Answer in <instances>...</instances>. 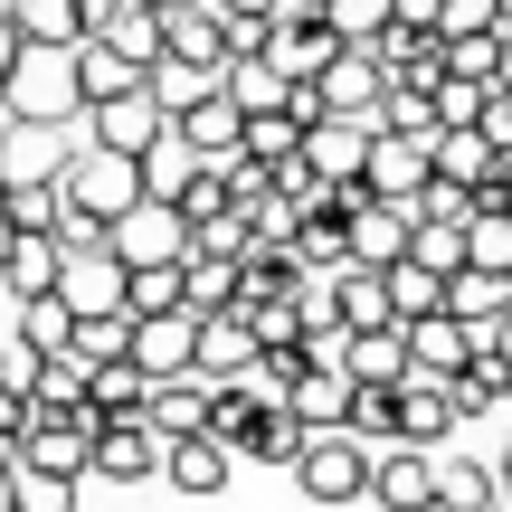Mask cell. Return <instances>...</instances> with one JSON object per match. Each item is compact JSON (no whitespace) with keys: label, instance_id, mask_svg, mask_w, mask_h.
I'll list each match as a JSON object with an SVG mask.
<instances>
[{"label":"cell","instance_id":"1f68e13d","mask_svg":"<svg viewBox=\"0 0 512 512\" xmlns=\"http://www.w3.org/2000/svg\"><path fill=\"white\" fill-rule=\"evenodd\" d=\"M446 389H456V418H494V408L512 399V361H494V351H475V361H465V370H456Z\"/></svg>","mask_w":512,"mask_h":512},{"label":"cell","instance_id":"6da1fadb","mask_svg":"<svg viewBox=\"0 0 512 512\" xmlns=\"http://www.w3.org/2000/svg\"><path fill=\"white\" fill-rule=\"evenodd\" d=\"M57 190H67V247H95L133 200H143V162H133V152H105V143H67Z\"/></svg>","mask_w":512,"mask_h":512},{"label":"cell","instance_id":"681fc988","mask_svg":"<svg viewBox=\"0 0 512 512\" xmlns=\"http://www.w3.org/2000/svg\"><path fill=\"white\" fill-rule=\"evenodd\" d=\"M247 152L256 162H285V152H304V124L294 114H247Z\"/></svg>","mask_w":512,"mask_h":512},{"label":"cell","instance_id":"c3c4849f","mask_svg":"<svg viewBox=\"0 0 512 512\" xmlns=\"http://www.w3.org/2000/svg\"><path fill=\"white\" fill-rule=\"evenodd\" d=\"M380 124L389 133H437V95H427V86H389L380 95Z\"/></svg>","mask_w":512,"mask_h":512},{"label":"cell","instance_id":"91938a15","mask_svg":"<svg viewBox=\"0 0 512 512\" xmlns=\"http://www.w3.org/2000/svg\"><path fill=\"white\" fill-rule=\"evenodd\" d=\"M0 247H10V209H0Z\"/></svg>","mask_w":512,"mask_h":512},{"label":"cell","instance_id":"8992f818","mask_svg":"<svg viewBox=\"0 0 512 512\" xmlns=\"http://www.w3.org/2000/svg\"><path fill=\"white\" fill-rule=\"evenodd\" d=\"M313 86H323V114H370L380 124V95H389V67H380V48H332L323 67H313Z\"/></svg>","mask_w":512,"mask_h":512},{"label":"cell","instance_id":"f1b7e54d","mask_svg":"<svg viewBox=\"0 0 512 512\" xmlns=\"http://www.w3.org/2000/svg\"><path fill=\"white\" fill-rule=\"evenodd\" d=\"M494 162L503 152L484 143V124H437V143H427V171H446V181H465V190H475Z\"/></svg>","mask_w":512,"mask_h":512},{"label":"cell","instance_id":"8d00e7d4","mask_svg":"<svg viewBox=\"0 0 512 512\" xmlns=\"http://www.w3.org/2000/svg\"><path fill=\"white\" fill-rule=\"evenodd\" d=\"M10 228H48V238H67V190L57 181H10Z\"/></svg>","mask_w":512,"mask_h":512},{"label":"cell","instance_id":"7c38bea8","mask_svg":"<svg viewBox=\"0 0 512 512\" xmlns=\"http://www.w3.org/2000/svg\"><path fill=\"white\" fill-rule=\"evenodd\" d=\"M86 475H105V484H143V475H162V427H152V418H114V427H95Z\"/></svg>","mask_w":512,"mask_h":512},{"label":"cell","instance_id":"30bf717a","mask_svg":"<svg viewBox=\"0 0 512 512\" xmlns=\"http://www.w3.org/2000/svg\"><path fill=\"white\" fill-rule=\"evenodd\" d=\"M48 294L67 313H124V256H114L105 238H95V247H67V266H57Z\"/></svg>","mask_w":512,"mask_h":512},{"label":"cell","instance_id":"d4e9b609","mask_svg":"<svg viewBox=\"0 0 512 512\" xmlns=\"http://www.w3.org/2000/svg\"><path fill=\"white\" fill-rule=\"evenodd\" d=\"M332 361H342L361 389H399V380H408V342H399V323H389V332H342V351H332Z\"/></svg>","mask_w":512,"mask_h":512},{"label":"cell","instance_id":"d6a6232c","mask_svg":"<svg viewBox=\"0 0 512 512\" xmlns=\"http://www.w3.org/2000/svg\"><path fill=\"white\" fill-rule=\"evenodd\" d=\"M181 304H190V313L238 304V256H200V247H190V256H181Z\"/></svg>","mask_w":512,"mask_h":512},{"label":"cell","instance_id":"44dd1931","mask_svg":"<svg viewBox=\"0 0 512 512\" xmlns=\"http://www.w3.org/2000/svg\"><path fill=\"white\" fill-rule=\"evenodd\" d=\"M323 285H332V313H342V332H389V323H399V313H389L380 266H332Z\"/></svg>","mask_w":512,"mask_h":512},{"label":"cell","instance_id":"484cf974","mask_svg":"<svg viewBox=\"0 0 512 512\" xmlns=\"http://www.w3.org/2000/svg\"><path fill=\"white\" fill-rule=\"evenodd\" d=\"M0 171H10V181H57V171H67V133L57 124H10L0 133Z\"/></svg>","mask_w":512,"mask_h":512},{"label":"cell","instance_id":"9c48e42d","mask_svg":"<svg viewBox=\"0 0 512 512\" xmlns=\"http://www.w3.org/2000/svg\"><path fill=\"white\" fill-rule=\"evenodd\" d=\"M171 133V114L152 105V86H133V95H105V105H86V143H105V152H133L143 162L152 143Z\"/></svg>","mask_w":512,"mask_h":512},{"label":"cell","instance_id":"f907efd6","mask_svg":"<svg viewBox=\"0 0 512 512\" xmlns=\"http://www.w3.org/2000/svg\"><path fill=\"white\" fill-rule=\"evenodd\" d=\"M427 95H437V124H475L484 114V76H437Z\"/></svg>","mask_w":512,"mask_h":512},{"label":"cell","instance_id":"8fae6325","mask_svg":"<svg viewBox=\"0 0 512 512\" xmlns=\"http://www.w3.org/2000/svg\"><path fill=\"white\" fill-rule=\"evenodd\" d=\"M86 456H95V418H86V408H57V418H38V408H29V427H19V465L86 475Z\"/></svg>","mask_w":512,"mask_h":512},{"label":"cell","instance_id":"5b68a950","mask_svg":"<svg viewBox=\"0 0 512 512\" xmlns=\"http://www.w3.org/2000/svg\"><path fill=\"white\" fill-rule=\"evenodd\" d=\"M105 247L124 256V266H181V256H190V219H181L171 200H152V190H143V200L105 228Z\"/></svg>","mask_w":512,"mask_h":512},{"label":"cell","instance_id":"94428289","mask_svg":"<svg viewBox=\"0 0 512 512\" xmlns=\"http://www.w3.org/2000/svg\"><path fill=\"white\" fill-rule=\"evenodd\" d=\"M152 10H181V0H152Z\"/></svg>","mask_w":512,"mask_h":512},{"label":"cell","instance_id":"9f6ffc18","mask_svg":"<svg viewBox=\"0 0 512 512\" xmlns=\"http://www.w3.org/2000/svg\"><path fill=\"white\" fill-rule=\"evenodd\" d=\"M494 86H512V38H503V67H494Z\"/></svg>","mask_w":512,"mask_h":512},{"label":"cell","instance_id":"7a4b0ae2","mask_svg":"<svg viewBox=\"0 0 512 512\" xmlns=\"http://www.w3.org/2000/svg\"><path fill=\"white\" fill-rule=\"evenodd\" d=\"M0 105H10V124H86V86H76V48H38V38H19L10 76H0Z\"/></svg>","mask_w":512,"mask_h":512},{"label":"cell","instance_id":"ee69618b","mask_svg":"<svg viewBox=\"0 0 512 512\" xmlns=\"http://www.w3.org/2000/svg\"><path fill=\"white\" fill-rule=\"evenodd\" d=\"M67 332H76V313L57 304V294H29V304H19V342H29L38 361H48V351H67Z\"/></svg>","mask_w":512,"mask_h":512},{"label":"cell","instance_id":"e0dca14e","mask_svg":"<svg viewBox=\"0 0 512 512\" xmlns=\"http://www.w3.org/2000/svg\"><path fill=\"white\" fill-rule=\"evenodd\" d=\"M342 228H351V266H389V256H408V200H361V209H342Z\"/></svg>","mask_w":512,"mask_h":512},{"label":"cell","instance_id":"f35d334b","mask_svg":"<svg viewBox=\"0 0 512 512\" xmlns=\"http://www.w3.org/2000/svg\"><path fill=\"white\" fill-rule=\"evenodd\" d=\"M10 512H76V475H48V465H10Z\"/></svg>","mask_w":512,"mask_h":512},{"label":"cell","instance_id":"ac0fdd59","mask_svg":"<svg viewBox=\"0 0 512 512\" xmlns=\"http://www.w3.org/2000/svg\"><path fill=\"white\" fill-rule=\"evenodd\" d=\"M171 133H181V143L200 152V162H228V152H247V114L228 105L219 86H209V95H200L190 114H171Z\"/></svg>","mask_w":512,"mask_h":512},{"label":"cell","instance_id":"4316f807","mask_svg":"<svg viewBox=\"0 0 512 512\" xmlns=\"http://www.w3.org/2000/svg\"><path fill=\"white\" fill-rule=\"evenodd\" d=\"M143 399H152V380H143L133 361H95V370H86V418H95V427L143 418Z\"/></svg>","mask_w":512,"mask_h":512},{"label":"cell","instance_id":"d590c367","mask_svg":"<svg viewBox=\"0 0 512 512\" xmlns=\"http://www.w3.org/2000/svg\"><path fill=\"white\" fill-rule=\"evenodd\" d=\"M238 456H256V465H294V456H304V418H294V408L275 399L266 418L247 427V446H238Z\"/></svg>","mask_w":512,"mask_h":512},{"label":"cell","instance_id":"6125c7cd","mask_svg":"<svg viewBox=\"0 0 512 512\" xmlns=\"http://www.w3.org/2000/svg\"><path fill=\"white\" fill-rule=\"evenodd\" d=\"M0 200H10V171H0Z\"/></svg>","mask_w":512,"mask_h":512},{"label":"cell","instance_id":"7bdbcfd3","mask_svg":"<svg viewBox=\"0 0 512 512\" xmlns=\"http://www.w3.org/2000/svg\"><path fill=\"white\" fill-rule=\"evenodd\" d=\"M190 171H200V152H190L181 133H162V143L143 152V190H152V200H181V181H190Z\"/></svg>","mask_w":512,"mask_h":512},{"label":"cell","instance_id":"680465c9","mask_svg":"<svg viewBox=\"0 0 512 512\" xmlns=\"http://www.w3.org/2000/svg\"><path fill=\"white\" fill-rule=\"evenodd\" d=\"M0 512H10V465H0Z\"/></svg>","mask_w":512,"mask_h":512},{"label":"cell","instance_id":"b9f144b4","mask_svg":"<svg viewBox=\"0 0 512 512\" xmlns=\"http://www.w3.org/2000/svg\"><path fill=\"white\" fill-rule=\"evenodd\" d=\"M351 437L361 446H399V389H361L351 380Z\"/></svg>","mask_w":512,"mask_h":512},{"label":"cell","instance_id":"60d3db41","mask_svg":"<svg viewBox=\"0 0 512 512\" xmlns=\"http://www.w3.org/2000/svg\"><path fill=\"white\" fill-rule=\"evenodd\" d=\"M124 342H133V313H76V332H67L76 361H124Z\"/></svg>","mask_w":512,"mask_h":512},{"label":"cell","instance_id":"bcb514c9","mask_svg":"<svg viewBox=\"0 0 512 512\" xmlns=\"http://www.w3.org/2000/svg\"><path fill=\"white\" fill-rule=\"evenodd\" d=\"M408 256H418V266H437V275H456V266H465V228L418 219V228H408Z\"/></svg>","mask_w":512,"mask_h":512},{"label":"cell","instance_id":"277c9868","mask_svg":"<svg viewBox=\"0 0 512 512\" xmlns=\"http://www.w3.org/2000/svg\"><path fill=\"white\" fill-rule=\"evenodd\" d=\"M124 361L143 370V380H181V370H200V313H190V304L133 313V342H124Z\"/></svg>","mask_w":512,"mask_h":512},{"label":"cell","instance_id":"816d5d0a","mask_svg":"<svg viewBox=\"0 0 512 512\" xmlns=\"http://www.w3.org/2000/svg\"><path fill=\"white\" fill-rule=\"evenodd\" d=\"M475 124H484V143H494V152H512V86H484V114H475Z\"/></svg>","mask_w":512,"mask_h":512},{"label":"cell","instance_id":"db71d44e","mask_svg":"<svg viewBox=\"0 0 512 512\" xmlns=\"http://www.w3.org/2000/svg\"><path fill=\"white\" fill-rule=\"evenodd\" d=\"M484 351H494V361H512V313H503L494 332H484Z\"/></svg>","mask_w":512,"mask_h":512},{"label":"cell","instance_id":"d6986e66","mask_svg":"<svg viewBox=\"0 0 512 512\" xmlns=\"http://www.w3.org/2000/svg\"><path fill=\"white\" fill-rule=\"evenodd\" d=\"M57 266H67V238H48V228H10V247H0V285L29 304V294L57 285Z\"/></svg>","mask_w":512,"mask_h":512},{"label":"cell","instance_id":"74e56055","mask_svg":"<svg viewBox=\"0 0 512 512\" xmlns=\"http://www.w3.org/2000/svg\"><path fill=\"white\" fill-rule=\"evenodd\" d=\"M465 266L512 275V200H503V209H475V219H465Z\"/></svg>","mask_w":512,"mask_h":512},{"label":"cell","instance_id":"e575fe53","mask_svg":"<svg viewBox=\"0 0 512 512\" xmlns=\"http://www.w3.org/2000/svg\"><path fill=\"white\" fill-rule=\"evenodd\" d=\"M484 503H494V465L437 456V512H484Z\"/></svg>","mask_w":512,"mask_h":512},{"label":"cell","instance_id":"9a60e30c","mask_svg":"<svg viewBox=\"0 0 512 512\" xmlns=\"http://www.w3.org/2000/svg\"><path fill=\"white\" fill-rule=\"evenodd\" d=\"M446 437H456V389L408 370L399 380V446H446Z\"/></svg>","mask_w":512,"mask_h":512},{"label":"cell","instance_id":"ba28073f","mask_svg":"<svg viewBox=\"0 0 512 512\" xmlns=\"http://www.w3.org/2000/svg\"><path fill=\"white\" fill-rule=\"evenodd\" d=\"M370 503L380 512H437V446H380L370 456Z\"/></svg>","mask_w":512,"mask_h":512},{"label":"cell","instance_id":"7402d4cb","mask_svg":"<svg viewBox=\"0 0 512 512\" xmlns=\"http://www.w3.org/2000/svg\"><path fill=\"white\" fill-rule=\"evenodd\" d=\"M228 465H238V456H228L209 427H200V437H162V484H181V494H219Z\"/></svg>","mask_w":512,"mask_h":512},{"label":"cell","instance_id":"cb8c5ba5","mask_svg":"<svg viewBox=\"0 0 512 512\" xmlns=\"http://www.w3.org/2000/svg\"><path fill=\"white\" fill-rule=\"evenodd\" d=\"M247 361H256V323H247V304L200 313V370H209V380H238Z\"/></svg>","mask_w":512,"mask_h":512},{"label":"cell","instance_id":"83f0119b","mask_svg":"<svg viewBox=\"0 0 512 512\" xmlns=\"http://www.w3.org/2000/svg\"><path fill=\"white\" fill-rule=\"evenodd\" d=\"M0 10L19 19V38H38V48H76V38L95 29L86 0H0Z\"/></svg>","mask_w":512,"mask_h":512},{"label":"cell","instance_id":"5bb4252c","mask_svg":"<svg viewBox=\"0 0 512 512\" xmlns=\"http://www.w3.org/2000/svg\"><path fill=\"white\" fill-rule=\"evenodd\" d=\"M370 114H313L304 124V162L323 171V181H361V152H370Z\"/></svg>","mask_w":512,"mask_h":512},{"label":"cell","instance_id":"3957f363","mask_svg":"<svg viewBox=\"0 0 512 512\" xmlns=\"http://www.w3.org/2000/svg\"><path fill=\"white\" fill-rule=\"evenodd\" d=\"M370 456H380V446H361L351 427H332V437H304V456H294V484H304L313 503H370Z\"/></svg>","mask_w":512,"mask_h":512},{"label":"cell","instance_id":"603a6c76","mask_svg":"<svg viewBox=\"0 0 512 512\" xmlns=\"http://www.w3.org/2000/svg\"><path fill=\"white\" fill-rule=\"evenodd\" d=\"M446 313H456V323H475V342H484V332L512 313V275H494V266H456V275H446Z\"/></svg>","mask_w":512,"mask_h":512},{"label":"cell","instance_id":"7dc6e473","mask_svg":"<svg viewBox=\"0 0 512 512\" xmlns=\"http://www.w3.org/2000/svg\"><path fill=\"white\" fill-rule=\"evenodd\" d=\"M323 19H332V38H351V48H370V38L389 29V0H323Z\"/></svg>","mask_w":512,"mask_h":512},{"label":"cell","instance_id":"ffe728a7","mask_svg":"<svg viewBox=\"0 0 512 512\" xmlns=\"http://www.w3.org/2000/svg\"><path fill=\"white\" fill-rule=\"evenodd\" d=\"M209 370H181V380H152V399H143V418L162 427V437H200L209 427Z\"/></svg>","mask_w":512,"mask_h":512},{"label":"cell","instance_id":"f6af8a7d","mask_svg":"<svg viewBox=\"0 0 512 512\" xmlns=\"http://www.w3.org/2000/svg\"><path fill=\"white\" fill-rule=\"evenodd\" d=\"M408 219H446V228H465V219H475V190L446 181V171H427V190L408 200Z\"/></svg>","mask_w":512,"mask_h":512},{"label":"cell","instance_id":"f5cc1de1","mask_svg":"<svg viewBox=\"0 0 512 512\" xmlns=\"http://www.w3.org/2000/svg\"><path fill=\"white\" fill-rule=\"evenodd\" d=\"M10 57H19V19L0 10V76H10Z\"/></svg>","mask_w":512,"mask_h":512},{"label":"cell","instance_id":"11a10c76","mask_svg":"<svg viewBox=\"0 0 512 512\" xmlns=\"http://www.w3.org/2000/svg\"><path fill=\"white\" fill-rule=\"evenodd\" d=\"M484 512H512V475H494V503H484Z\"/></svg>","mask_w":512,"mask_h":512},{"label":"cell","instance_id":"f546056e","mask_svg":"<svg viewBox=\"0 0 512 512\" xmlns=\"http://www.w3.org/2000/svg\"><path fill=\"white\" fill-rule=\"evenodd\" d=\"M76 86H86V105H105V95H133V86H143V67L86 29V38H76Z\"/></svg>","mask_w":512,"mask_h":512},{"label":"cell","instance_id":"52a82bcc","mask_svg":"<svg viewBox=\"0 0 512 512\" xmlns=\"http://www.w3.org/2000/svg\"><path fill=\"white\" fill-rule=\"evenodd\" d=\"M427 143H437V133H370V152H361V190L370 200H418L427 190Z\"/></svg>","mask_w":512,"mask_h":512},{"label":"cell","instance_id":"6f0895ef","mask_svg":"<svg viewBox=\"0 0 512 512\" xmlns=\"http://www.w3.org/2000/svg\"><path fill=\"white\" fill-rule=\"evenodd\" d=\"M494 475H512V427H503V465H494Z\"/></svg>","mask_w":512,"mask_h":512},{"label":"cell","instance_id":"4fadbf2b","mask_svg":"<svg viewBox=\"0 0 512 512\" xmlns=\"http://www.w3.org/2000/svg\"><path fill=\"white\" fill-rule=\"evenodd\" d=\"M399 342H408V370H427V380H456V370L484 351V342H475V323H456L446 304H437V313H418V323H399Z\"/></svg>","mask_w":512,"mask_h":512},{"label":"cell","instance_id":"2e32d148","mask_svg":"<svg viewBox=\"0 0 512 512\" xmlns=\"http://www.w3.org/2000/svg\"><path fill=\"white\" fill-rule=\"evenodd\" d=\"M285 408L304 418V437H332V427H351V370H342V361H313L304 380L285 389Z\"/></svg>","mask_w":512,"mask_h":512},{"label":"cell","instance_id":"836d02e7","mask_svg":"<svg viewBox=\"0 0 512 512\" xmlns=\"http://www.w3.org/2000/svg\"><path fill=\"white\" fill-rule=\"evenodd\" d=\"M143 86H152V105H162V114H190L209 86H219V67H190V57H152V67H143Z\"/></svg>","mask_w":512,"mask_h":512},{"label":"cell","instance_id":"ab89813d","mask_svg":"<svg viewBox=\"0 0 512 512\" xmlns=\"http://www.w3.org/2000/svg\"><path fill=\"white\" fill-rule=\"evenodd\" d=\"M190 247H200V256H247L256 247V219L228 200V209H209V219H190Z\"/></svg>","mask_w":512,"mask_h":512},{"label":"cell","instance_id":"4dcf8cb0","mask_svg":"<svg viewBox=\"0 0 512 512\" xmlns=\"http://www.w3.org/2000/svg\"><path fill=\"white\" fill-rule=\"evenodd\" d=\"M380 285H389V313H399V323H418V313H437V304H446V275H437V266H418V256H389Z\"/></svg>","mask_w":512,"mask_h":512}]
</instances>
